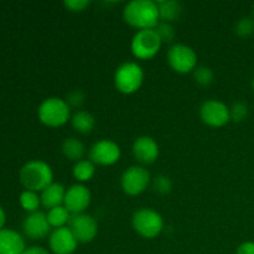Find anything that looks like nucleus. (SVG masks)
Returning a JSON list of instances; mask_svg holds the SVG:
<instances>
[{"mask_svg":"<svg viewBox=\"0 0 254 254\" xmlns=\"http://www.w3.org/2000/svg\"><path fill=\"white\" fill-rule=\"evenodd\" d=\"M123 19L138 30L155 29L160 22L158 4L153 0H133L123 9Z\"/></svg>","mask_w":254,"mask_h":254,"instance_id":"obj_1","label":"nucleus"},{"mask_svg":"<svg viewBox=\"0 0 254 254\" xmlns=\"http://www.w3.org/2000/svg\"><path fill=\"white\" fill-rule=\"evenodd\" d=\"M20 183L26 190L44 191L54 183L51 166L42 160H31L25 164L19 174Z\"/></svg>","mask_w":254,"mask_h":254,"instance_id":"obj_2","label":"nucleus"},{"mask_svg":"<svg viewBox=\"0 0 254 254\" xmlns=\"http://www.w3.org/2000/svg\"><path fill=\"white\" fill-rule=\"evenodd\" d=\"M37 114L40 122L44 126L50 128H59L64 126L71 119V108L64 99L59 97H50L40 104Z\"/></svg>","mask_w":254,"mask_h":254,"instance_id":"obj_3","label":"nucleus"},{"mask_svg":"<svg viewBox=\"0 0 254 254\" xmlns=\"http://www.w3.org/2000/svg\"><path fill=\"white\" fill-rule=\"evenodd\" d=\"M143 81V68L136 62H124L114 72V86L123 94L135 93L140 89Z\"/></svg>","mask_w":254,"mask_h":254,"instance_id":"obj_4","label":"nucleus"},{"mask_svg":"<svg viewBox=\"0 0 254 254\" xmlns=\"http://www.w3.org/2000/svg\"><path fill=\"white\" fill-rule=\"evenodd\" d=\"M131 226L139 236L144 238H155L164 228V221L160 213L151 208H140L131 217Z\"/></svg>","mask_w":254,"mask_h":254,"instance_id":"obj_5","label":"nucleus"},{"mask_svg":"<svg viewBox=\"0 0 254 254\" xmlns=\"http://www.w3.org/2000/svg\"><path fill=\"white\" fill-rule=\"evenodd\" d=\"M160 37L154 29L138 30L131 39L130 49L134 56L139 60H150L160 51Z\"/></svg>","mask_w":254,"mask_h":254,"instance_id":"obj_6","label":"nucleus"},{"mask_svg":"<svg viewBox=\"0 0 254 254\" xmlns=\"http://www.w3.org/2000/svg\"><path fill=\"white\" fill-rule=\"evenodd\" d=\"M168 64L178 73H189L196 69L197 55L190 46L176 44L168 51Z\"/></svg>","mask_w":254,"mask_h":254,"instance_id":"obj_7","label":"nucleus"},{"mask_svg":"<svg viewBox=\"0 0 254 254\" xmlns=\"http://www.w3.org/2000/svg\"><path fill=\"white\" fill-rule=\"evenodd\" d=\"M150 180V173L145 168L140 165H133L123 173L121 185L127 195L138 196L148 189Z\"/></svg>","mask_w":254,"mask_h":254,"instance_id":"obj_8","label":"nucleus"},{"mask_svg":"<svg viewBox=\"0 0 254 254\" xmlns=\"http://www.w3.org/2000/svg\"><path fill=\"white\" fill-rule=\"evenodd\" d=\"M67 227L78 243L92 242L98 233V223L96 218L87 213L71 215Z\"/></svg>","mask_w":254,"mask_h":254,"instance_id":"obj_9","label":"nucleus"},{"mask_svg":"<svg viewBox=\"0 0 254 254\" xmlns=\"http://www.w3.org/2000/svg\"><path fill=\"white\" fill-rule=\"evenodd\" d=\"M200 117L206 126L212 128H221L231 121L230 108L217 99L203 102L200 107Z\"/></svg>","mask_w":254,"mask_h":254,"instance_id":"obj_10","label":"nucleus"},{"mask_svg":"<svg viewBox=\"0 0 254 254\" xmlns=\"http://www.w3.org/2000/svg\"><path fill=\"white\" fill-rule=\"evenodd\" d=\"M121 155L122 151L118 144L108 139L97 141L89 149V160L94 165L96 164L102 166L114 165L121 159Z\"/></svg>","mask_w":254,"mask_h":254,"instance_id":"obj_11","label":"nucleus"},{"mask_svg":"<svg viewBox=\"0 0 254 254\" xmlns=\"http://www.w3.org/2000/svg\"><path fill=\"white\" fill-rule=\"evenodd\" d=\"M91 191L82 184H74L66 190L64 206L71 215L84 213V211L91 205Z\"/></svg>","mask_w":254,"mask_h":254,"instance_id":"obj_12","label":"nucleus"},{"mask_svg":"<svg viewBox=\"0 0 254 254\" xmlns=\"http://www.w3.org/2000/svg\"><path fill=\"white\" fill-rule=\"evenodd\" d=\"M22 231L25 236L31 240H42L51 233V226L47 221V216L41 211L29 213L22 221Z\"/></svg>","mask_w":254,"mask_h":254,"instance_id":"obj_13","label":"nucleus"},{"mask_svg":"<svg viewBox=\"0 0 254 254\" xmlns=\"http://www.w3.org/2000/svg\"><path fill=\"white\" fill-rule=\"evenodd\" d=\"M78 242L73 237L69 228H55L49 236V247L54 254H72L76 251Z\"/></svg>","mask_w":254,"mask_h":254,"instance_id":"obj_14","label":"nucleus"},{"mask_svg":"<svg viewBox=\"0 0 254 254\" xmlns=\"http://www.w3.org/2000/svg\"><path fill=\"white\" fill-rule=\"evenodd\" d=\"M131 151L138 163L149 165L155 163L159 156V145L151 136L143 135L134 140Z\"/></svg>","mask_w":254,"mask_h":254,"instance_id":"obj_15","label":"nucleus"},{"mask_svg":"<svg viewBox=\"0 0 254 254\" xmlns=\"http://www.w3.org/2000/svg\"><path fill=\"white\" fill-rule=\"evenodd\" d=\"M25 250V241L19 232L10 228L0 230V254H22Z\"/></svg>","mask_w":254,"mask_h":254,"instance_id":"obj_16","label":"nucleus"},{"mask_svg":"<svg viewBox=\"0 0 254 254\" xmlns=\"http://www.w3.org/2000/svg\"><path fill=\"white\" fill-rule=\"evenodd\" d=\"M64 195H66L64 186L59 183H52L44 191H41V195H40L41 205L47 210H51L57 206H62L64 201Z\"/></svg>","mask_w":254,"mask_h":254,"instance_id":"obj_17","label":"nucleus"},{"mask_svg":"<svg viewBox=\"0 0 254 254\" xmlns=\"http://www.w3.org/2000/svg\"><path fill=\"white\" fill-rule=\"evenodd\" d=\"M156 4H158L160 21L171 24V21L178 20L183 12L181 4L176 0H161V1H156Z\"/></svg>","mask_w":254,"mask_h":254,"instance_id":"obj_18","label":"nucleus"},{"mask_svg":"<svg viewBox=\"0 0 254 254\" xmlns=\"http://www.w3.org/2000/svg\"><path fill=\"white\" fill-rule=\"evenodd\" d=\"M71 124L74 130L79 134H88L96 126V119L89 112L77 111L71 117Z\"/></svg>","mask_w":254,"mask_h":254,"instance_id":"obj_19","label":"nucleus"},{"mask_svg":"<svg viewBox=\"0 0 254 254\" xmlns=\"http://www.w3.org/2000/svg\"><path fill=\"white\" fill-rule=\"evenodd\" d=\"M62 153L67 159L78 163L86 155V146L77 138H67L62 143Z\"/></svg>","mask_w":254,"mask_h":254,"instance_id":"obj_20","label":"nucleus"},{"mask_svg":"<svg viewBox=\"0 0 254 254\" xmlns=\"http://www.w3.org/2000/svg\"><path fill=\"white\" fill-rule=\"evenodd\" d=\"M46 216L50 226H51V228H54V230L55 228L66 227V225H68L69 222V218H71V213L68 212V210H67L64 205L57 206V207L49 210Z\"/></svg>","mask_w":254,"mask_h":254,"instance_id":"obj_21","label":"nucleus"},{"mask_svg":"<svg viewBox=\"0 0 254 254\" xmlns=\"http://www.w3.org/2000/svg\"><path fill=\"white\" fill-rule=\"evenodd\" d=\"M72 174L78 183H87L96 174V165L89 159H83V160L74 164Z\"/></svg>","mask_w":254,"mask_h":254,"instance_id":"obj_22","label":"nucleus"},{"mask_svg":"<svg viewBox=\"0 0 254 254\" xmlns=\"http://www.w3.org/2000/svg\"><path fill=\"white\" fill-rule=\"evenodd\" d=\"M20 206L24 208L25 211H27L29 213L36 212L39 211L40 205H41V198L37 195V192L30 190H24L20 193L19 197Z\"/></svg>","mask_w":254,"mask_h":254,"instance_id":"obj_23","label":"nucleus"},{"mask_svg":"<svg viewBox=\"0 0 254 254\" xmlns=\"http://www.w3.org/2000/svg\"><path fill=\"white\" fill-rule=\"evenodd\" d=\"M193 78H195L196 83L206 87L212 83L213 78H215V73H213V71L210 67H196V69L193 71Z\"/></svg>","mask_w":254,"mask_h":254,"instance_id":"obj_24","label":"nucleus"},{"mask_svg":"<svg viewBox=\"0 0 254 254\" xmlns=\"http://www.w3.org/2000/svg\"><path fill=\"white\" fill-rule=\"evenodd\" d=\"M154 30L156 31L158 36L160 37L163 44H170L175 39V30H174L173 25L170 22L160 21Z\"/></svg>","mask_w":254,"mask_h":254,"instance_id":"obj_25","label":"nucleus"},{"mask_svg":"<svg viewBox=\"0 0 254 254\" xmlns=\"http://www.w3.org/2000/svg\"><path fill=\"white\" fill-rule=\"evenodd\" d=\"M236 34L240 37H250L254 34V19L253 17H242L237 21L235 26Z\"/></svg>","mask_w":254,"mask_h":254,"instance_id":"obj_26","label":"nucleus"},{"mask_svg":"<svg viewBox=\"0 0 254 254\" xmlns=\"http://www.w3.org/2000/svg\"><path fill=\"white\" fill-rule=\"evenodd\" d=\"M153 189L160 195H168L173 190V181L166 175H158L153 180Z\"/></svg>","mask_w":254,"mask_h":254,"instance_id":"obj_27","label":"nucleus"},{"mask_svg":"<svg viewBox=\"0 0 254 254\" xmlns=\"http://www.w3.org/2000/svg\"><path fill=\"white\" fill-rule=\"evenodd\" d=\"M248 116V106L243 102H236L232 104L230 108V118L231 121L240 123V122L245 121Z\"/></svg>","mask_w":254,"mask_h":254,"instance_id":"obj_28","label":"nucleus"},{"mask_svg":"<svg viewBox=\"0 0 254 254\" xmlns=\"http://www.w3.org/2000/svg\"><path fill=\"white\" fill-rule=\"evenodd\" d=\"M64 101L67 102L69 108H81L82 104L86 101V94L82 89H73L67 94Z\"/></svg>","mask_w":254,"mask_h":254,"instance_id":"obj_29","label":"nucleus"},{"mask_svg":"<svg viewBox=\"0 0 254 254\" xmlns=\"http://www.w3.org/2000/svg\"><path fill=\"white\" fill-rule=\"evenodd\" d=\"M64 4L66 9L69 10V11L79 12L86 10L89 6V4H91V1H88V0H66Z\"/></svg>","mask_w":254,"mask_h":254,"instance_id":"obj_30","label":"nucleus"},{"mask_svg":"<svg viewBox=\"0 0 254 254\" xmlns=\"http://www.w3.org/2000/svg\"><path fill=\"white\" fill-rule=\"evenodd\" d=\"M236 254H254V242H243L237 248Z\"/></svg>","mask_w":254,"mask_h":254,"instance_id":"obj_31","label":"nucleus"},{"mask_svg":"<svg viewBox=\"0 0 254 254\" xmlns=\"http://www.w3.org/2000/svg\"><path fill=\"white\" fill-rule=\"evenodd\" d=\"M22 254H50L49 251L40 246H32V247L26 248Z\"/></svg>","mask_w":254,"mask_h":254,"instance_id":"obj_32","label":"nucleus"},{"mask_svg":"<svg viewBox=\"0 0 254 254\" xmlns=\"http://www.w3.org/2000/svg\"><path fill=\"white\" fill-rule=\"evenodd\" d=\"M5 222H6V215H5L4 208L0 206V230H2V228H4Z\"/></svg>","mask_w":254,"mask_h":254,"instance_id":"obj_33","label":"nucleus"},{"mask_svg":"<svg viewBox=\"0 0 254 254\" xmlns=\"http://www.w3.org/2000/svg\"><path fill=\"white\" fill-rule=\"evenodd\" d=\"M252 87H253V89H254V78H253V81H252Z\"/></svg>","mask_w":254,"mask_h":254,"instance_id":"obj_34","label":"nucleus"},{"mask_svg":"<svg viewBox=\"0 0 254 254\" xmlns=\"http://www.w3.org/2000/svg\"><path fill=\"white\" fill-rule=\"evenodd\" d=\"M253 19H254V7H253Z\"/></svg>","mask_w":254,"mask_h":254,"instance_id":"obj_35","label":"nucleus"}]
</instances>
